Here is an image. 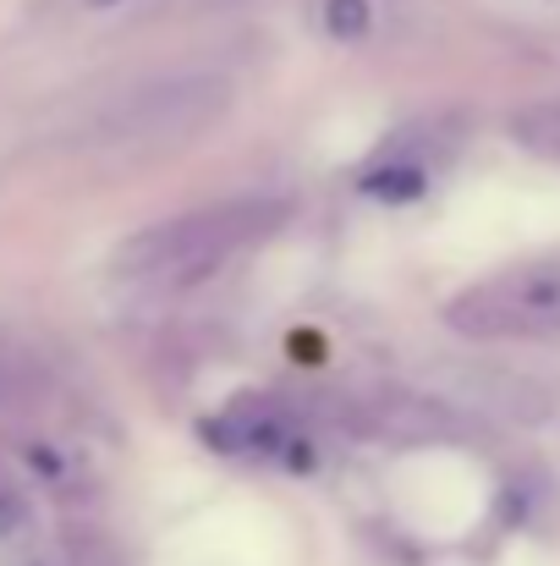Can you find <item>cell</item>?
I'll return each instance as SVG.
<instances>
[{
  "mask_svg": "<svg viewBox=\"0 0 560 566\" xmlns=\"http://www.w3.org/2000/svg\"><path fill=\"white\" fill-rule=\"evenodd\" d=\"M270 220H281V203L264 198H225L209 209H192L182 220H160L144 237H133L116 264L133 281H171V286H192L203 275H214L231 253H242L253 237L270 231Z\"/></svg>",
  "mask_w": 560,
  "mask_h": 566,
  "instance_id": "cell-1",
  "label": "cell"
},
{
  "mask_svg": "<svg viewBox=\"0 0 560 566\" xmlns=\"http://www.w3.org/2000/svg\"><path fill=\"white\" fill-rule=\"evenodd\" d=\"M445 319L478 342L560 336V264H528V270H511L500 281H484V286L462 292L445 308Z\"/></svg>",
  "mask_w": 560,
  "mask_h": 566,
  "instance_id": "cell-2",
  "label": "cell"
},
{
  "mask_svg": "<svg viewBox=\"0 0 560 566\" xmlns=\"http://www.w3.org/2000/svg\"><path fill=\"white\" fill-rule=\"evenodd\" d=\"M231 88L214 72H177L160 83L133 88L110 116H105V138L110 144H182L192 133H203L220 111H225Z\"/></svg>",
  "mask_w": 560,
  "mask_h": 566,
  "instance_id": "cell-3",
  "label": "cell"
},
{
  "mask_svg": "<svg viewBox=\"0 0 560 566\" xmlns=\"http://www.w3.org/2000/svg\"><path fill=\"white\" fill-rule=\"evenodd\" d=\"M517 144L533 149V155H545V160H560V99L533 105V111L517 116Z\"/></svg>",
  "mask_w": 560,
  "mask_h": 566,
  "instance_id": "cell-4",
  "label": "cell"
},
{
  "mask_svg": "<svg viewBox=\"0 0 560 566\" xmlns=\"http://www.w3.org/2000/svg\"><path fill=\"white\" fill-rule=\"evenodd\" d=\"M325 22H330L336 39H363L369 33V0H330Z\"/></svg>",
  "mask_w": 560,
  "mask_h": 566,
  "instance_id": "cell-5",
  "label": "cell"
},
{
  "mask_svg": "<svg viewBox=\"0 0 560 566\" xmlns=\"http://www.w3.org/2000/svg\"><path fill=\"white\" fill-rule=\"evenodd\" d=\"M369 192H390V198H412V192H423V171H373L369 182H363Z\"/></svg>",
  "mask_w": 560,
  "mask_h": 566,
  "instance_id": "cell-6",
  "label": "cell"
}]
</instances>
